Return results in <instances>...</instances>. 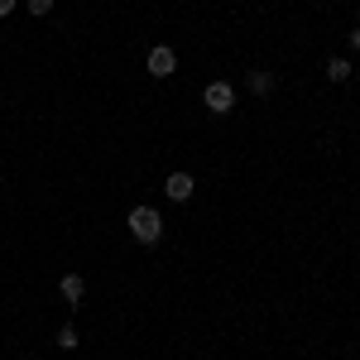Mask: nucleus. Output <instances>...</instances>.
<instances>
[{"mask_svg": "<svg viewBox=\"0 0 360 360\" xmlns=\"http://www.w3.org/2000/svg\"><path fill=\"white\" fill-rule=\"evenodd\" d=\"M125 221H130V236H135L139 245H159V236H164V217H159L154 207H135Z\"/></svg>", "mask_w": 360, "mask_h": 360, "instance_id": "f257e3e1", "label": "nucleus"}, {"mask_svg": "<svg viewBox=\"0 0 360 360\" xmlns=\"http://www.w3.org/2000/svg\"><path fill=\"white\" fill-rule=\"evenodd\" d=\"M202 106L212 115H231V106H236V91H231V82H207V91H202Z\"/></svg>", "mask_w": 360, "mask_h": 360, "instance_id": "f03ea898", "label": "nucleus"}, {"mask_svg": "<svg viewBox=\"0 0 360 360\" xmlns=\"http://www.w3.org/2000/svg\"><path fill=\"white\" fill-rule=\"evenodd\" d=\"M144 63H149V72H154V77H173V72H178V53H173L168 44H154Z\"/></svg>", "mask_w": 360, "mask_h": 360, "instance_id": "7ed1b4c3", "label": "nucleus"}, {"mask_svg": "<svg viewBox=\"0 0 360 360\" xmlns=\"http://www.w3.org/2000/svg\"><path fill=\"white\" fill-rule=\"evenodd\" d=\"M193 173H183V168H178V173H168V183H164V193L173 197V202H188V197H193Z\"/></svg>", "mask_w": 360, "mask_h": 360, "instance_id": "20e7f679", "label": "nucleus"}, {"mask_svg": "<svg viewBox=\"0 0 360 360\" xmlns=\"http://www.w3.org/2000/svg\"><path fill=\"white\" fill-rule=\"evenodd\" d=\"M58 288H63V298H68V303L77 307L86 298V283H82V274H63V283H58Z\"/></svg>", "mask_w": 360, "mask_h": 360, "instance_id": "39448f33", "label": "nucleus"}, {"mask_svg": "<svg viewBox=\"0 0 360 360\" xmlns=\"http://www.w3.org/2000/svg\"><path fill=\"white\" fill-rule=\"evenodd\" d=\"M245 86L255 91V96H269V91H274V72H264V68H255V72L245 77Z\"/></svg>", "mask_w": 360, "mask_h": 360, "instance_id": "423d86ee", "label": "nucleus"}, {"mask_svg": "<svg viewBox=\"0 0 360 360\" xmlns=\"http://www.w3.org/2000/svg\"><path fill=\"white\" fill-rule=\"evenodd\" d=\"M327 82H351V63L346 58H327Z\"/></svg>", "mask_w": 360, "mask_h": 360, "instance_id": "0eeeda50", "label": "nucleus"}, {"mask_svg": "<svg viewBox=\"0 0 360 360\" xmlns=\"http://www.w3.org/2000/svg\"><path fill=\"white\" fill-rule=\"evenodd\" d=\"M58 346H63V351H72V346H77V327H72V322H68V327H58Z\"/></svg>", "mask_w": 360, "mask_h": 360, "instance_id": "6e6552de", "label": "nucleus"}, {"mask_svg": "<svg viewBox=\"0 0 360 360\" xmlns=\"http://www.w3.org/2000/svg\"><path fill=\"white\" fill-rule=\"evenodd\" d=\"M29 5V15H34V20H39V15H49V10H53V0H25Z\"/></svg>", "mask_w": 360, "mask_h": 360, "instance_id": "1a4fd4ad", "label": "nucleus"}, {"mask_svg": "<svg viewBox=\"0 0 360 360\" xmlns=\"http://www.w3.org/2000/svg\"><path fill=\"white\" fill-rule=\"evenodd\" d=\"M351 49H356V53H360V25L351 29Z\"/></svg>", "mask_w": 360, "mask_h": 360, "instance_id": "9d476101", "label": "nucleus"}, {"mask_svg": "<svg viewBox=\"0 0 360 360\" xmlns=\"http://www.w3.org/2000/svg\"><path fill=\"white\" fill-rule=\"evenodd\" d=\"M15 5H20V0H0V15H10V10H15Z\"/></svg>", "mask_w": 360, "mask_h": 360, "instance_id": "9b49d317", "label": "nucleus"}, {"mask_svg": "<svg viewBox=\"0 0 360 360\" xmlns=\"http://www.w3.org/2000/svg\"><path fill=\"white\" fill-rule=\"evenodd\" d=\"M0 106H5V96H0Z\"/></svg>", "mask_w": 360, "mask_h": 360, "instance_id": "f8f14e48", "label": "nucleus"}]
</instances>
